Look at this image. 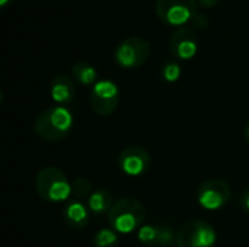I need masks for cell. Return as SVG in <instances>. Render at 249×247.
I'll list each match as a JSON object with an SVG mask.
<instances>
[{
  "label": "cell",
  "mask_w": 249,
  "mask_h": 247,
  "mask_svg": "<svg viewBox=\"0 0 249 247\" xmlns=\"http://www.w3.org/2000/svg\"><path fill=\"white\" fill-rule=\"evenodd\" d=\"M73 114L66 106H51L42 111L35 119V134L48 143H57L70 135L73 130Z\"/></svg>",
  "instance_id": "6da1fadb"
},
{
  "label": "cell",
  "mask_w": 249,
  "mask_h": 247,
  "mask_svg": "<svg viewBox=\"0 0 249 247\" xmlns=\"http://www.w3.org/2000/svg\"><path fill=\"white\" fill-rule=\"evenodd\" d=\"M146 208L136 198H121L114 202L108 213V223L118 234H130L139 231L144 224Z\"/></svg>",
  "instance_id": "7a4b0ae2"
},
{
  "label": "cell",
  "mask_w": 249,
  "mask_h": 247,
  "mask_svg": "<svg viewBox=\"0 0 249 247\" xmlns=\"http://www.w3.org/2000/svg\"><path fill=\"white\" fill-rule=\"evenodd\" d=\"M35 189L41 199L47 202H64L71 195V183L63 170L55 166H47L35 176Z\"/></svg>",
  "instance_id": "3957f363"
},
{
  "label": "cell",
  "mask_w": 249,
  "mask_h": 247,
  "mask_svg": "<svg viewBox=\"0 0 249 247\" xmlns=\"http://www.w3.org/2000/svg\"><path fill=\"white\" fill-rule=\"evenodd\" d=\"M217 234L204 220H190L177 231V247H214Z\"/></svg>",
  "instance_id": "277c9868"
},
{
  "label": "cell",
  "mask_w": 249,
  "mask_h": 247,
  "mask_svg": "<svg viewBox=\"0 0 249 247\" xmlns=\"http://www.w3.org/2000/svg\"><path fill=\"white\" fill-rule=\"evenodd\" d=\"M197 7V0H158L155 10L163 23L181 28L198 13Z\"/></svg>",
  "instance_id": "5b68a950"
},
{
  "label": "cell",
  "mask_w": 249,
  "mask_h": 247,
  "mask_svg": "<svg viewBox=\"0 0 249 247\" xmlns=\"http://www.w3.org/2000/svg\"><path fill=\"white\" fill-rule=\"evenodd\" d=\"M149 55L150 44L140 36H128L114 49V60L123 68H137L147 61Z\"/></svg>",
  "instance_id": "8992f818"
},
{
  "label": "cell",
  "mask_w": 249,
  "mask_h": 247,
  "mask_svg": "<svg viewBox=\"0 0 249 247\" xmlns=\"http://www.w3.org/2000/svg\"><path fill=\"white\" fill-rule=\"evenodd\" d=\"M89 103L92 111L99 116L112 115L120 105V89L112 80H98L89 95Z\"/></svg>",
  "instance_id": "52a82bcc"
},
{
  "label": "cell",
  "mask_w": 249,
  "mask_h": 247,
  "mask_svg": "<svg viewBox=\"0 0 249 247\" xmlns=\"http://www.w3.org/2000/svg\"><path fill=\"white\" fill-rule=\"evenodd\" d=\"M232 198V189L223 179H209L200 185L197 191V202L201 208L217 211L223 208Z\"/></svg>",
  "instance_id": "ba28073f"
},
{
  "label": "cell",
  "mask_w": 249,
  "mask_h": 247,
  "mask_svg": "<svg viewBox=\"0 0 249 247\" xmlns=\"http://www.w3.org/2000/svg\"><path fill=\"white\" fill-rule=\"evenodd\" d=\"M118 166L123 173L131 178L144 175L152 166V157L143 147H127L118 156Z\"/></svg>",
  "instance_id": "9c48e42d"
},
{
  "label": "cell",
  "mask_w": 249,
  "mask_h": 247,
  "mask_svg": "<svg viewBox=\"0 0 249 247\" xmlns=\"http://www.w3.org/2000/svg\"><path fill=\"white\" fill-rule=\"evenodd\" d=\"M169 51L178 60H191L198 51V35L193 28H177L169 38Z\"/></svg>",
  "instance_id": "30bf717a"
},
{
  "label": "cell",
  "mask_w": 249,
  "mask_h": 247,
  "mask_svg": "<svg viewBox=\"0 0 249 247\" xmlns=\"http://www.w3.org/2000/svg\"><path fill=\"white\" fill-rule=\"evenodd\" d=\"M137 240L147 247H172L177 234L168 224H143L137 231Z\"/></svg>",
  "instance_id": "8fae6325"
},
{
  "label": "cell",
  "mask_w": 249,
  "mask_h": 247,
  "mask_svg": "<svg viewBox=\"0 0 249 247\" xmlns=\"http://www.w3.org/2000/svg\"><path fill=\"white\" fill-rule=\"evenodd\" d=\"M50 95H51V99L60 106H66L71 103L76 98L74 80L67 74H57L51 80Z\"/></svg>",
  "instance_id": "7c38bea8"
},
{
  "label": "cell",
  "mask_w": 249,
  "mask_h": 247,
  "mask_svg": "<svg viewBox=\"0 0 249 247\" xmlns=\"http://www.w3.org/2000/svg\"><path fill=\"white\" fill-rule=\"evenodd\" d=\"M90 214L92 213L89 211L88 204H83V201L79 199H71L66 204L63 210V220L70 229L80 230L89 224Z\"/></svg>",
  "instance_id": "4fadbf2b"
},
{
  "label": "cell",
  "mask_w": 249,
  "mask_h": 247,
  "mask_svg": "<svg viewBox=\"0 0 249 247\" xmlns=\"http://www.w3.org/2000/svg\"><path fill=\"white\" fill-rule=\"evenodd\" d=\"M112 205H114L112 195L109 191H107L104 188L95 189L88 199V208L95 215H105V214L108 215Z\"/></svg>",
  "instance_id": "5bb4252c"
},
{
  "label": "cell",
  "mask_w": 249,
  "mask_h": 247,
  "mask_svg": "<svg viewBox=\"0 0 249 247\" xmlns=\"http://www.w3.org/2000/svg\"><path fill=\"white\" fill-rule=\"evenodd\" d=\"M71 76L82 86H93L98 82L96 68L85 61H79L71 67Z\"/></svg>",
  "instance_id": "9a60e30c"
},
{
  "label": "cell",
  "mask_w": 249,
  "mask_h": 247,
  "mask_svg": "<svg viewBox=\"0 0 249 247\" xmlns=\"http://www.w3.org/2000/svg\"><path fill=\"white\" fill-rule=\"evenodd\" d=\"M120 243L118 233L112 229H101L93 237L95 247H117Z\"/></svg>",
  "instance_id": "2e32d148"
},
{
  "label": "cell",
  "mask_w": 249,
  "mask_h": 247,
  "mask_svg": "<svg viewBox=\"0 0 249 247\" xmlns=\"http://www.w3.org/2000/svg\"><path fill=\"white\" fill-rule=\"evenodd\" d=\"M92 183L86 179V178H76L71 182V195L79 199H89V197L92 195Z\"/></svg>",
  "instance_id": "e0dca14e"
},
{
  "label": "cell",
  "mask_w": 249,
  "mask_h": 247,
  "mask_svg": "<svg viewBox=\"0 0 249 247\" xmlns=\"http://www.w3.org/2000/svg\"><path fill=\"white\" fill-rule=\"evenodd\" d=\"M182 73L181 66L177 61H168L163 67H162V77L166 83H175L179 80Z\"/></svg>",
  "instance_id": "ac0fdd59"
},
{
  "label": "cell",
  "mask_w": 249,
  "mask_h": 247,
  "mask_svg": "<svg viewBox=\"0 0 249 247\" xmlns=\"http://www.w3.org/2000/svg\"><path fill=\"white\" fill-rule=\"evenodd\" d=\"M193 23H194V26L196 28H198V29H206L207 28V25H209V19H207V16L204 15V13H201V12H198L194 17H193V20H191Z\"/></svg>",
  "instance_id": "d6986e66"
},
{
  "label": "cell",
  "mask_w": 249,
  "mask_h": 247,
  "mask_svg": "<svg viewBox=\"0 0 249 247\" xmlns=\"http://www.w3.org/2000/svg\"><path fill=\"white\" fill-rule=\"evenodd\" d=\"M239 204H241V207H242V210H244V211L249 213V188H247V189L241 194Z\"/></svg>",
  "instance_id": "ffe728a7"
},
{
  "label": "cell",
  "mask_w": 249,
  "mask_h": 247,
  "mask_svg": "<svg viewBox=\"0 0 249 247\" xmlns=\"http://www.w3.org/2000/svg\"><path fill=\"white\" fill-rule=\"evenodd\" d=\"M203 7H213V6H216V4H219L222 0H197Z\"/></svg>",
  "instance_id": "44dd1931"
},
{
  "label": "cell",
  "mask_w": 249,
  "mask_h": 247,
  "mask_svg": "<svg viewBox=\"0 0 249 247\" xmlns=\"http://www.w3.org/2000/svg\"><path fill=\"white\" fill-rule=\"evenodd\" d=\"M12 1H13V0H0V7L4 9V7H7Z\"/></svg>",
  "instance_id": "7402d4cb"
},
{
  "label": "cell",
  "mask_w": 249,
  "mask_h": 247,
  "mask_svg": "<svg viewBox=\"0 0 249 247\" xmlns=\"http://www.w3.org/2000/svg\"><path fill=\"white\" fill-rule=\"evenodd\" d=\"M244 135H245V140L248 141V144H249V122H248V125L245 127V131H244Z\"/></svg>",
  "instance_id": "603a6c76"
}]
</instances>
